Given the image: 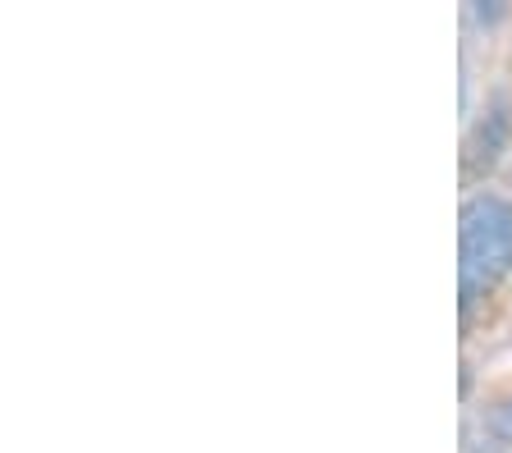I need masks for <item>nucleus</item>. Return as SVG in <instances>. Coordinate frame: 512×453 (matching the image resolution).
I'll return each instance as SVG.
<instances>
[{
	"label": "nucleus",
	"mask_w": 512,
	"mask_h": 453,
	"mask_svg": "<svg viewBox=\"0 0 512 453\" xmlns=\"http://www.w3.org/2000/svg\"><path fill=\"white\" fill-rule=\"evenodd\" d=\"M512 270V202L480 193L462 206L458 220V280L462 307L480 302Z\"/></svg>",
	"instance_id": "1"
}]
</instances>
